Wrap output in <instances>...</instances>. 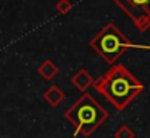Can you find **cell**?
Instances as JSON below:
<instances>
[{
	"mask_svg": "<svg viewBox=\"0 0 150 138\" xmlns=\"http://www.w3.org/2000/svg\"><path fill=\"white\" fill-rule=\"evenodd\" d=\"M117 111H124L144 90V84L122 64H114L92 86Z\"/></svg>",
	"mask_w": 150,
	"mask_h": 138,
	"instance_id": "obj_1",
	"label": "cell"
},
{
	"mask_svg": "<svg viewBox=\"0 0 150 138\" xmlns=\"http://www.w3.org/2000/svg\"><path fill=\"white\" fill-rule=\"evenodd\" d=\"M64 118L74 127L73 137H91L108 119V111L89 93H85L64 111Z\"/></svg>",
	"mask_w": 150,
	"mask_h": 138,
	"instance_id": "obj_2",
	"label": "cell"
},
{
	"mask_svg": "<svg viewBox=\"0 0 150 138\" xmlns=\"http://www.w3.org/2000/svg\"><path fill=\"white\" fill-rule=\"evenodd\" d=\"M89 46L109 65H114L127 49L150 51V45L131 42L114 23H106L96 35H93L89 41Z\"/></svg>",
	"mask_w": 150,
	"mask_h": 138,
	"instance_id": "obj_3",
	"label": "cell"
},
{
	"mask_svg": "<svg viewBox=\"0 0 150 138\" xmlns=\"http://www.w3.org/2000/svg\"><path fill=\"white\" fill-rule=\"evenodd\" d=\"M112 3L131 19L140 32L150 28V0H112Z\"/></svg>",
	"mask_w": 150,
	"mask_h": 138,
	"instance_id": "obj_4",
	"label": "cell"
},
{
	"mask_svg": "<svg viewBox=\"0 0 150 138\" xmlns=\"http://www.w3.org/2000/svg\"><path fill=\"white\" fill-rule=\"evenodd\" d=\"M70 83H71L77 90H80V92H86L89 87L93 86L95 79L89 74V71H86L85 68H80V70H77V71L71 76Z\"/></svg>",
	"mask_w": 150,
	"mask_h": 138,
	"instance_id": "obj_5",
	"label": "cell"
},
{
	"mask_svg": "<svg viewBox=\"0 0 150 138\" xmlns=\"http://www.w3.org/2000/svg\"><path fill=\"white\" fill-rule=\"evenodd\" d=\"M44 100L50 105V106H52V108H57L64 99H66V94H64V92L58 87V86H51L50 89H47L45 90V93H44Z\"/></svg>",
	"mask_w": 150,
	"mask_h": 138,
	"instance_id": "obj_6",
	"label": "cell"
},
{
	"mask_svg": "<svg viewBox=\"0 0 150 138\" xmlns=\"http://www.w3.org/2000/svg\"><path fill=\"white\" fill-rule=\"evenodd\" d=\"M57 73H58V67L51 60H44L38 67V74L47 82L52 80L57 76Z\"/></svg>",
	"mask_w": 150,
	"mask_h": 138,
	"instance_id": "obj_7",
	"label": "cell"
},
{
	"mask_svg": "<svg viewBox=\"0 0 150 138\" xmlns=\"http://www.w3.org/2000/svg\"><path fill=\"white\" fill-rule=\"evenodd\" d=\"M71 9H73V3H71L70 0H58V1L55 3V10H57L60 15H63V16L69 15V13L71 12Z\"/></svg>",
	"mask_w": 150,
	"mask_h": 138,
	"instance_id": "obj_8",
	"label": "cell"
},
{
	"mask_svg": "<svg viewBox=\"0 0 150 138\" xmlns=\"http://www.w3.org/2000/svg\"><path fill=\"white\" fill-rule=\"evenodd\" d=\"M114 138H136V132L130 127L122 125L114 132Z\"/></svg>",
	"mask_w": 150,
	"mask_h": 138,
	"instance_id": "obj_9",
	"label": "cell"
}]
</instances>
